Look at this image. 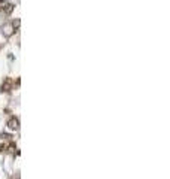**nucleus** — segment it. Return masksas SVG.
<instances>
[{"instance_id": "nucleus-3", "label": "nucleus", "mask_w": 170, "mask_h": 179, "mask_svg": "<svg viewBox=\"0 0 170 179\" xmlns=\"http://www.w3.org/2000/svg\"><path fill=\"white\" fill-rule=\"evenodd\" d=\"M12 85H13V81L10 78H6L3 82H1V91L3 93H9L12 90Z\"/></svg>"}, {"instance_id": "nucleus-2", "label": "nucleus", "mask_w": 170, "mask_h": 179, "mask_svg": "<svg viewBox=\"0 0 170 179\" xmlns=\"http://www.w3.org/2000/svg\"><path fill=\"white\" fill-rule=\"evenodd\" d=\"M0 10L9 15V13H12V10H13V4L9 3V1H0Z\"/></svg>"}, {"instance_id": "nucleus-4", "label": "nucleus", "mask_w": 170, "mask_h": 179, "mask_svg": "<svg viewBox=\"0 0 170 179\" xmlns=\"http://www.w3.org/2000/svg\"><path fill=\"white\" fill-rule=\"evenodd\" d=\"M18 127H19V120L15 118V117H12V118L7 121V128H9V130H18Z\"/></svg>"}, {"instance_id": "nucleus-6", "label": "nucleus", "mask_w": 170, "mask_h": 179, "mask_svg": "<svg viewBox=\"0 0 170 179\" xmlns=\"http://www.w3.org/2000/svg\"><path fill=\"white\" fill-rule=\"evenodd\" d=\"M19 24H21V21H19V19H15V21L12 22V25H13V28H15V30L19 27Z\"/></svg>"}, {"instance_id": "nucleus-5", "label": "nucleus", "mask_w": 170, "mask_h": 179, "mask_svg": "<svg viewBox=\"0 0 170 179\" xmlns=\"http://www.w3.org/2000/svg\"><path fill=\"white\" fill-rule=\"evenodd\" d=\"M7 148V143H6V137H0V151H3V149H6Z\"/></svg>"}, {"instance_id": "nucleus-1", "label": "nucleus", "mask_w": 170, "mask_h": 179, "mask_svg": "<svg viewBox=\"0 0 170 179\" xmlns=\"http://www.w3.org/2000/svg\"><path fill=\"white\" fill-rule=\"evenodd\" d=\"M1 33H3V36H4V37H10V36L15 33V28H13L12 22H7V24H4V25L1 27Z\"/></svg>"}]
</instances>
